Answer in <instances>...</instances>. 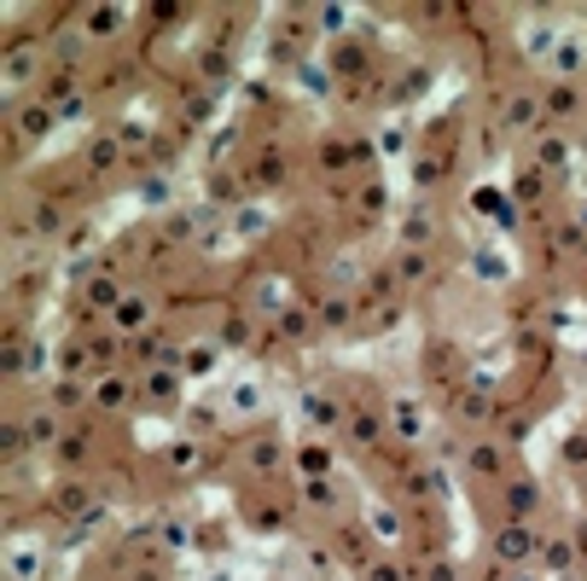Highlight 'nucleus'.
Segmentation results:
<instances>
[]
</instances>
